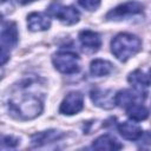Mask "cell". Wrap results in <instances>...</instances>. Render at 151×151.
Segmentation results:
<instances>
[{"mask_svg": "<svg viewBox=\"0 0 151 151\" xmlns=\"http://www.w3.org/2000/svg\"><path fill=\"white\" fill-rule=\"evenodd\" d=\"M8 111L20 119H33L42 111V94L37 83L26 79L18 84L8 99Z\"/></svg>", "mask_w": 151, "mask_h": 151, "instance_id": "1", "label": "cell"}, {"mask_svg": "<svg viewBox=\"0 0 151 151\" xmlns=\"http://www.w3.org/2000/svg\"><path fill=\"white\" fill-rule=\"evenodd\" d=\"M140 48V39L130 33H119L111 41V51L113 55L120 61H126L138 53Z\"/></svg>", "mask_w": 151, "mask_h": 151, "instance_id": "2", "label": "cell"}, {"mask_svg": "<svg viewBox=\"0 0 151 151\" xmlns=\"http://www.w3.org/2000/svg\"><path fill=\"white\" fill-rule=\"evenodd\" d=\"M54 67L65 74H73L80 70V60L77 53L71 51H60L52 58Z\"/></svg>", "mask_w": 151, "mask_h": 151, "instance_id": "3", "label": "cell"}, {"mask_svg": "<svg viewBox=\"0 0 151 151\" xmlns=\"http://www.w3.org/2000/svg\"><path fill=\"white\" fill-rule=\"evenodd\" d=\"M19 39V33L15 22H4L2 28H1V65H4L8 57H9V51L15 47L18 44Z\"/></svg>", "mask_w": 151, "mask_h": 151, "instance_id": "4", "label": "cell"}, {"mask_svg": "<svg viewBox=\"0 0 151 151\" xmlns=\"http://www.w3.org/2000/svg\"><path fill=\"white\" fill-rule=\"evenodd\" d=\"M48 13L57 19H59L61 22L66 25H74L80 19L79 11L73 6H63L60 4L53 2L48 7Z\"/></svg>", "mask_w": 151, "mask_h": 151, "instance_id": "5", "label": "cell"}, {"mask_svg": "<svg viewBox=\"0 0 151 151\" xmlns=\"http://www.w3.org/2000/svg\"><path fill=\"white\" fill-rule=\"evenodd\" d=\"M143 8H144V6L140 2H138V1H127V2H124V4L119 5V6H117L112 11H110L106 14V19L107 20L124 19L126 17L142 13Z\"/></svg>", "mask_w": 151, "mask_h": 151, "instance_id": "6", "label": "cell"}, {"mask_svg": "<svg viewBox=\"0 0 151 151\" xmlns=\"http://www.w3.org/2000/svg\"><path fill=\"white\" fill-rule=\"evenodd\" d=\"M84 107V97L80 92H70L63 100L59 107L61 114L72 116L80 112Z\"/></svg>", "mask_w": 151, "mask_h": 151, "instance_id": "7", "label": "cell"}, {"mask_svg": "<svg viewBox=\"0 0 151 151\" xmlns=\"http://www.w3.org/2000/svg\"><path fill=\"white\" fill-rule=\"evenodd\" d=\"M90 97L94 105L98 107L110 110L116 106V94L112 90H103V88H93L90 92Z\"/></svg>", "mask_w": 151, "mask_h": 151, "instance_id": "8", "label": "cell"}, {"mask_svg": "<svg viewBox=\"0 0 151 151\" xmlns=\"http://www.w3.org/2000/svg\"><path fill=\"white\" fill-rule=\"evenodd\" d=\"M79 41L86 52H97L101 46L100 35L97 32L85 29L79 33Z\"/></svg>", "mask_w": 151, "mask_h": 151, "instance_id": "9", "label": "cell"}, {"mask_svg": "<svg viewBox=\"0 0 151 151\" xmlns=\"http://www.w3.org/2000/svg\"><path fill=\"white\" fill-rule=\"evenodd\" d=\"M27 26L29 31L37 32V31H45L48 29L51 26V20L47 15L44 13H31L27 17Z\"/></svg>", "mask_w": 151, "mask_h": 151, "instance_id": "10", "label": "cell"}, {"mask_svg": "<svg viewBox=\"0 0 151 151\" xmlns=\"http://www.w3.org/2000/svg\"><path fill=\"white\" fill-rule=\"evenodd\" d=\"M118 132L120 136L127 140H138L144 133L143 130L132 122H123L118 125Z\"/></svg>", "mask_w": 151, "mask_h": 151, "instance_id": "11", "label": "cell"}, {"mask_svg": "<svg viewBox=\"0 0 151 151\" xmlns=\"http://www.w3.org/2000/svg\"><path fill=\"white\" fill-rule=\"evenodd\" d=\"M142 99V92H133L131 90H122L116 93V105L120 107H129L130 105L137 103Z\"/></svg>", "mask_w": 151, "mask_h": 151, "instance_id": "12", "label": "cell"}, {"mask_svg": "<svg viewBox=\"0 0 151 151\" xmlns=\"http://www.w3.org/2000/svg\"><path fill=\"white\" fill-rule=\"evenodd\" d=\"M64 134L60 131L57 130H48V131H42L39 132L34 136H32V145L33 146H41L48 143H53L59 140Z\"/></svg>", "mask_w": 151, "mask_h": 151, "instance_id": "13", "label": "cell"}, {"mask_svg": "<svg viewBox=\"0 0 151 151\" xmlns=\"http://www.w3.org/2000/svg\"><path fill=\"white\" fill-rule=\"evenodd\" d=\"M92 147L96 150H120L123 145L114 137L110 134H103L93 140Z\"/></svg>", "mask_w": 151, "mask_h": 151, "instance_id": "14", "label": "cell"}, {"mask_svg": "<svg viewBox=\"0 0 151 151\" xmlns=\"http://www.w3.org/2000/svg\"><path fill=\"white\" fill-rule=\"evenodd\" d=\"M129 83L133 86V88L138 92H143L149 85H150V79L140 71V70H136L133 72H131L127 77Z\"/></svg>", "mask_w": 151, "mask_h": 151, "instance_id": "15", "label": "cell"}, {"mask_svg": "<svg viewBox=\"0 0 151 151\" xmlns=\"http://www.w3.org/2000/svg\"><path fill=\"white\" fill-rule=\"evenodd\" d=\"M113 66L110 61L103 59H94L90 65V72L94 77H104L111 73Z\"/></svg>", "mask_w": 151, "mask_h": 151, "instance_id": "16", "label": "cell"}, {"mask_svg": "<svg viewBox=\"0 0 151 151\" xmlns=\"http://www.w3.org/2000/svg\"><path fill=\"white\" fill-rule=\"evenodd\" d=\"M126 114L130 119L134 122H142L149 117V110L144 105L134 103L129 107H126Z\"/></svg>", "mask_w": 151, "mask_h": 151, "instance_id": "17", "label": "cell"}, {"mask_svg": "<svg viewBox=\"0 0 151 151\" xmlns=\"http://www.w3.org/2000/svg\"><path fill=\"white\" fill-rule=\"evenodd\" d=\"M80 6L84 7L85 9L87 11H94L98 8L99 4H100V0H78Z\"/></svg>", "mask_w": 151, "mask_h": 151, "instance_id": "18", "label": "cell"}, {"mask_svg": "<svg viewBox=\"0 0 151 151\" xmlns=\"http://www.w3.org/2000/svg\"><path fill=\"white\" fill-rule=\"evenodd\" d=\"M19 144V139L14 138L12 136H5L2 138V146H8V147H15Z\"/></svg>", "mask_w": 151, "mask_h": 151, "instance_id": "19", "label": "cell"}, {"mask_svg": "<svg viewBox=\"0 0 151 151\" xmlns=\"http://www.w3.org/2000/svg\"><path fill=\"white\" fill-rule=\"evenodd\" d=\"M19 4H21V5H26V4H28V2H32L33 0H17Z\"/></svg>", "mask_w": 151, "mask_h": 151, "instance_id": "20", "label": "cell"}, {"mask_svg": "<svg viewBox=\"0 0 151 151\" xmlns=\"http://www.w3.org/2000/svg\"><path fill=\"white\" fill-rule=\"evenodd\" d=\"M149 79H150V81H151V68H150V71H149Z\"/></svg>", "mask_w": 151, "mask_h": 151, "instance_id": "21", "label": "cell"}]
</instances>
